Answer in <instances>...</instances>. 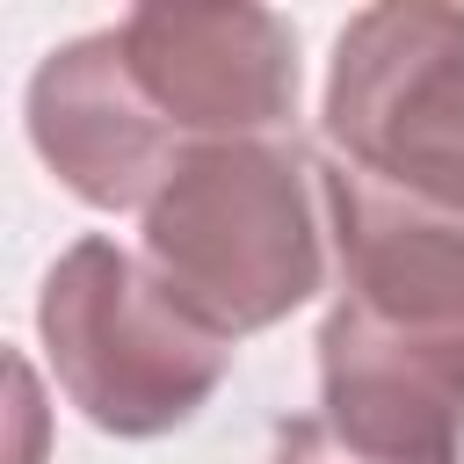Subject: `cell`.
Wrapping results in <instances>:
<instances>
[{
  "instance_id": "obj_1",
  "label": "cell",
  "mask_w": 464,
  "mask_h": 464,
  "mask_svg": "<svg viewBox=\"0 0 464 464\" xmlns=\"http://www.w3.org/2000/svg\"><path fill=\"white\" fill-rule=\"evenodd\" d=\"M297 210L283 160H254V152H225V160H196L188 181L152 210V246L196 283L188 297H203L218 319L246 326L268 319L276 304H290L312 283V239L304 225H268Z\"/></svg>"
}]
</instances>
